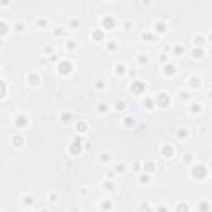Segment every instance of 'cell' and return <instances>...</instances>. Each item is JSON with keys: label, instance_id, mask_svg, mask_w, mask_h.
<instances>
[{"label": "cell", "instance_id": "8", "mask_svg": "<svg viewBox=\"0 0 212 212\" xmlns=\"http://www.w3.org/2000/svg\"><path fill=\"white\" fill-rule=\"evenodd\" d=\"M199 85H201V83H197L196 78H192V86H199Z\"/></svg>", "mask_w": 212, "mask_h": 212}, {"label": "cell", "instance_id": "6", "mask_svg": "<svg viewBox=\"0 0 212 212\" xmlns=\"http://www.w3.org/2000/svg\"><path fill=\"white\" fill-rule=\"evenodd\" d=\"M56 201V196L55 194H50V202H55Z\"/></svg>", "mask_w": 212, "mask_h": 212}, {"label": "cell", "instance_id": "10", "mask_svg": "<svg viewBox=\"0 0 212 212\" xmlns=\"http://www.w3.org/2000/svg\"><path fill=\"white\" fill-rule=\"evenodd\" d=\"M157 212H166V209H164V207H161V211L157 209Z\"/></svg>", "mask_w": 212, "mask_h": 212}, {"label": "cell", "instance_id": "7", "mask_svg": "<svg viewBox=\"0 0 212 212\" xmlns=\"http://www.w3.org/2000/svg\"><path fill=\"white\" fill-rule=\"evenodd\" d=\"M101 161H109V156H108V154H103V156H101Z\"/></svg>", "mask_w": 212, "mask_h": 212}, {"label": "cell", "instance_id": "4", "mask_svg": "<svg viewBox=\"0 0 212 212\" xmlns=\"http://www.w3.org/2000/svg\"><path fill=\"white\" fill-rule=\"evenodd\" d=\"M201 209H202V212H207L209 206H207V204H201Z\"/></svg>", "mask_w": 212, "mask_h": 212}, {"label": "cell", "instance_id": "1", "mask_svg": "<svg viewBox=\"0 0 212 212\" xmlns=\"http://www.w3.org/2000/svg\"><path fill=\"white\" fill-rule=\"evenodd\" d=\"M192 172H194V177H199V179H204V177L207 176V169L204 166H196Z\"/></svg>", "mask_w": 212, "mask_h": 212}, {"label": "cell", "instance_id": "3", "mask_svg": "<svg viewBox=\"0 0 212 212\" xmlns=\"http://www.w3.org/2000/svg\"><path fill=\"white\" fill-rule=\"evenodd\" d=\"M177 136L182 139V138H186V136H187V131H184V129H179V134H177Z\"/></svg>", "mask_w": 212, "mask_h": 212}, {"label": "cell", "instance_id": "9", "mask_svg": "<svg viewBox=\"0 0 212 212\" xmlns=\"http://www.w3.org/2000/svg\"><path fill=\"white\" fill-rule=\"evenodd\" d=\"M30 80H32V83H36V76H35V75H32V76H30Z\"/></svg>", "mask_w": 212, "mask_h": 212}, {"label": "cell", "instance_id": "5", "mask_svg": "<svg viewBox=\"0 0 212 212\" xmlns=\"http://www.w3.org/2000/svg\"><path fill=\"white\" fill-rule=\"evenodd\" d=\"M116 108H118V109H123V108H124V103H123V101H121V103L118 101V103H116Z\"/></svg>", "mask_w": 212, "mask_h": 212}, {"label": "cell", "instance_id": "2", "mask_svg": "<svg viewBox=\"0 0 212 212\" xmlns=\"http://www.w3.org/2000/svg\"><path fill=\"white\" fill-rule=\"evenodd\" d=\"M177 212H189V206L187 204H181L177 207Z\"/></svg>", "mask_w": 212, "mask_h": 212}]
</instances>
